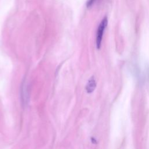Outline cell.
I'll return each mask as SVG.
<instances>
[{
	"mask_svg": "<svg viewBox=\"0 0 149 149\" xmlns=\"http://www.w3.org/2000/svg\"><path fill=\"white\" fill-rule=\"evenodd\" d=\"M95 87H96V81L94 76H92L90 78V79L87 82V84L86 87V90L88 93H91L94 90Z\"/></svg>",
	"mask_w": 149,
	"mask_h": 149,
	"instance_id": "cell-2",
	"label": "cell"
},
{
	"mask_svg": "<svg viewBox=\"0 0 149 149\" xmlns=\"http://www.w3.org/2000/svg\"><path fill=\"white\" fill-rule=\"evenodd\" d=\"M107 24H108V19L107 17H104L98 26L97 31V36H96V45L98 49H100L101 47L103 34H104L105 29L107 26Z\"/></svg>",
	"mask_w": 149,
	"mask_h": 149,
	"instance_id": "cell-1",
	"label": "cell"
},
{
	"mask_svg": "<svg viewBox=\"0 0 149 149\" xmlns=\"http://www.w3.org/2000/svg\"><path fill=\"white\" fill-rule=\"evenodd\" d=\"M94 1H95V0H88V1H87V7H89V6H91L92 4L94 3Z\"/></svg>",
	"mask_w": 149,
	"mask_h": 149,
	"instance_id": "cell-3",
	"label": "cell"
}]
</instances>
